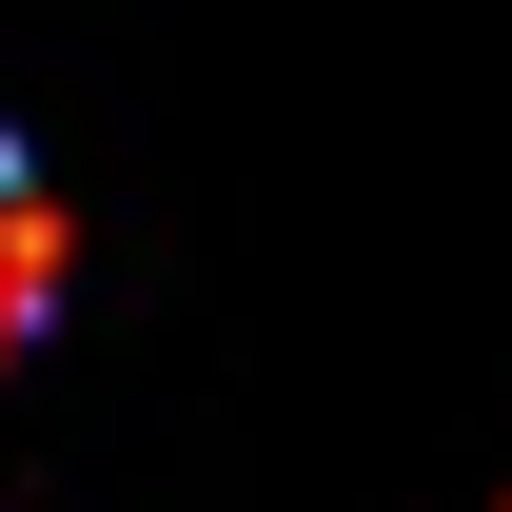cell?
Here are the masks:
<instances>
[{
	"label": "cell",
	"mask_w": 512,
	"mask_h": 512,
	"mask_svg": "<svg viewBox=\"0 0 512 512\" xmlns=\"http://www.w3.org/2000/svg\"><path fill=\"white\" fill-rule=\"evenodd\" d=\"M40 316H60V197H40L20 138H0V375L40 355Z\"/></svg>",
	"instance_id": "cell-1"
}]
</instances>
